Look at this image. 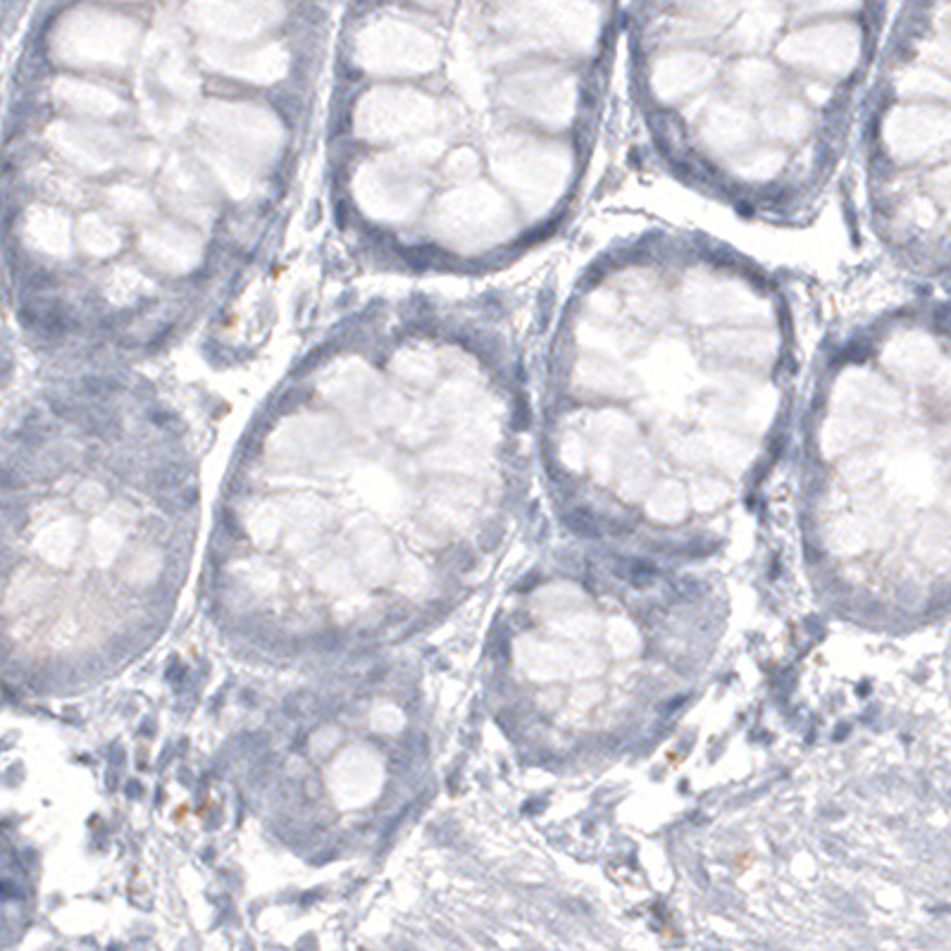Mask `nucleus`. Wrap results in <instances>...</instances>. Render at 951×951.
<instances>
[{"instance_id": "f257e3e1", "label": "nucleus", "mask_w": 951, "mask_h": 951, "mask_svg": "<svg viewBox=\"0 0 951 951\" xmlns=\"http://www.w3.org/2000/svg\"><path fill=\"white\" fill-rule=\"evenodd\" d=\"M62 148L72 160L91 170H103L115 160V141L103 132H74V139H62Z\"/></svg>"}, {"instance_id": "f03ea898", "label": "nucleus", "mask_w": 951, "mask_h": 951, "mask_svg": "<svg viewBox=\"0 0 951 951\" xmlns=\"http://www.w3.org/2000/svg\"><path fill=\"white\" fill-rule=\"evenodd\" d=\"M29 236L41 248L51 253L67 251L70 246V229H67V220L55 210H34L27 220Z\"/></svg>"}, {"instance_id": "7ed1b4c3", "label": "nucleus", "mask_w": 951, "mask_h": 951, "mask_svg": "<svg viewBox=\"0 0 951 951\" xmlns=\"http://www.w3.org/2000/svg\"><path fill=\"white\" fill-rule=\"evenodd\" d=\"M62 98L67 103L74 105L77 110L89 115H110L117 110V101L115 96L105 93L98 86H89V84H79V82H67L60 86Z\"/></svg>"}, {"instance_id": "20e7f679", "label": "nucleus", "mask_w": 951, "mask_h": 951, "mask_svg": "<svg viewBox=\"0 0 951 951\" xmlns=\"http://www.w3.org/2000/svg\"><path fill=\"white\" fill-rule=\"evenodd\" d=\"M167 232L160 236H151L146 241L148 256L158 258V263H165V267H186L196 258V248L191 244L189 236L172 234V244H167Z\"/></svg>"}, {"instance_id": "39448f33", "label": "nucleus", "mask_w": 951, "mask_h": 951, "mask_svg": "<svg viewBox=\"0 0 951 951\" xmlns=\"http://www.w3.org/2000/svg\"><path fill=\"white\" fill-rule=\"evenodd\" d=\"M82 241L91 253H110L120 246V234L103 217H89L82 227Z\"/></svg>"}, {"instance_id": "423d86ee", "label": "nucleus", "mask_w": 951, "mask_h": 951, "mask_svg": "<svg viewBox=\"0 0 951 951\" xmlns=\"http://www.w3.org/2000/svg\"><path fill=\"white\" fill-rule=\"evenodd\" d=\"M568 527L573 532L582 534V537H592V534H596L594 515L589 511H584V508H577V511L568 515Z\"/></svg>"}]
</instances>
